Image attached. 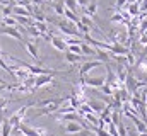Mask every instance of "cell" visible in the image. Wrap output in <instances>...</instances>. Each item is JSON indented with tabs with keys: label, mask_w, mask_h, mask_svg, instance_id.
I'll list each match as a JSON object with an SVG mask.
<instances>
[{
	"label": "cell",
	"mask_w": 147,
	"mask_h": 136,
	"mask_svg": "<svg viewBox=\"0 0 147 136\" xmlns=\"http://www.w3.org/2000/svg\"><path fill=\"white\" fill-rule=\"evenodd\" d=\"M63 102H67V97H57V99H51V102L48 104V105H45V107H41V109H38L36 116H48V114H53V112H57L60 107H62V104Z\"/></svg>",
	"instance_id": "obj_1"
},
{
	"label": "cell",
	"mask_w": 147,
	"mask_h": 136,
	"mask_svg": "<svg viewBox=\"0 0 147 136\" xmlns=\"http://www.w3.org/2000/svg\"><path fill=\"white\" fill-rule=\"evenodd\" d=\"M57 26H58V29L65 34V36H75V37H80L82 39V34L77 31L75 24L70 22V21H67V19L65 21H57Z\"/></svg>",
	"instance_id": "obj_2"
},
{
	"label": "cell",
	"mask_w": 147,
	"mask_h": 136,
	"mask_svg": "<svg viewBox=\"0 0 147 136\" xmlns=\"http://www.w3.org/2000/svg\"><path fill=\"white\" fill-rule=\"evenodd\" d=\"M24 43V48H26V51L33 56V60L38 63V67H41L43 65V60H41V56H39V49H38V44L34 43V41H22Z\"/></svg>",
	"instance_id": "obj_3"
},
{
	"label": "cell",
	"mask_w": 147,
	"mask_h": 136,
	"mask_svg": "<svg viewBox=\"0 0 147 136\" xmlns=\"http://www.w3.org/2000/svg\"><path fill=\"white\" fill-rule=\"evenodd\" d=\"M105 82H106L105 77H82L80 78L82 85H87V87H92V89H99L101 85H105Z\"/></svg>",
	"instance_id": "obj_4"
},
{
	"label": "cell",
	"mask_w": 147,
	"mask_h": 136,
	"mask_svg": "<svg viewBox=\"0 0 147 136\" xmlns=\"http://www.w3.org/2000/svg\"><path fill=\"white\" fill-rule=\"evenodd\" d=\"M103 63L101 61H98V60H92V61H84L82 65H80V68H79V77L82 78V77H87V73L91 71V70H94V68L101 67Z\"/></svg>",
	"instance_id": "obj_5"
},
{
	"label": "cell",
	"mask_w": 147,
	"mask_h": 136,
	"mask_svg": "<svg viewBox=\"0 0 147 136\" xmlns=\"http://www.w3.org/2000/svg\"><path fill=\"white\" fill-rule=\"evenodd\" d=\"M0 34H5V36H10V37H14V39H17V41H24V37H22V33L17 29V27H9V26H0Z\"/></svg>",
	"instance_id": "obj_6"
},
{
	"label": "cell",
	"mask_w": 147,
	"mask_h": 136,
	"mask_svg": "<svg viewBox=\"0 0 147 136\" xmlns=\"http://www.w3.org/2000/svg\"><path fill=\"white\" fill-rule=\"evenodd\" d=\"M48 83H53V75H38V77H34V90L48 85Z\"/></svg>",
	"instance_id": "obj_7"
},
{
	"label": "cell",
	"mask_w": 147,
	"mask_h": 136,
	"mask_svg": "<svg viewBox=\"0 0 147 136\" xmlns=\"http://www.w3.org/2000/svg\"><path fill=\"white\" fill-rule=\"evenodd\" d=\"M57 51H62V53H65L67 51V44L63 43V39L62 37H58V36H50V41H48Z\"/></svg>",
	"instance_id": "obj_8"
},
{
	"label": "cell",
	"mask_w": 147,
	"mask_h": 136,
	"mask_svg": "<svg viewBox=\"0 0 147 136\" xmlns=\"http://www.w3.org/2000/svg\"><path fill=\"white\" fill-rule=\"evenodd\" d=\"M82 12H84V15H87V17H91L92 15V19L96 17V14H98V3L94 2V0H91L84 9H82Z\"/></svg>",
	"instance_id": "obj_9"
},
{
	"label": "cell",
	"mask_w": 147,
	"mask_h": 136,
	"mask_svg": "<svg viewBox=\"0 0 147 136\" xmlns=\"http://www.w3.org/2000/svg\"><path fill=\"white\" fill-rule=\"evenodd\" d=\"M87 105L91 107V111L94 112V114H99L103 109H105V102L103 101H98V99H91V101H87Z\"/></svg>",
	"instance_id": "obj_10"
},
{
	"label": "cell",
	"mask_w": 147,
	"mask_h": 136,
	"mask_svg": "<svg viewBox=\"0 0 147 136\" xmlns=\"http://www.w3.org/2000/svg\"><path fill=\"white\" fill-rule=\"evenodd\" d=\"M63 55H65V61H67V63H70V65L79 63V61H84V60H86V56H82V55H75V53H70V51H65Z\"/></svg>",
	"instance_id": "obj_11"
},
{
	"label": "cell",
	"mask_w": 147,
	"mask_h": 136,
	"mask_svg": "<svg viewBox=\"0 0 147 136\" xmlns=\"http://www.w3.org/2000/svg\"><path fill=\"white\" fill-rule=\"evenodd\" d=\"M63 129H65V133H67V135H77V133H80L82 126H80L79 123H74V121H70V123H67V124L63 126Z\"/></svg>",
	"instance_id": "obj_12"
},
{
	"label": "cell",
	"mask_w": 147,
	"mask_h": 136,
	"mask_svg": "<svg viewBox=\"0 0 147 136\" xmlns=\"http://www.w3.org/2000/svg\"><path fill=\"white\" fill-rule=\"evenodd\" d=\"M80 55L82 56H96V48L89 46L87 43H80Z\"/></svg>",
	"instance_id": "obj_13"
},
{
	"label": "cell",
	"mask_w": 147,
	"mask_h": 136,
	"mask_svg": "<svg viewBox=\"0 0 147 136\" xmlns=\"http://www.w3.org/2000/svg\"><path fill=\"white\" fill-rule=\"evenodd\" d=\"M127 7H128V15L130 17H137L139 14H140V3L139 2H134V3H127Z\"/></svg>",
	"instance_id": "obj_14"
},
{
	"label": "cell",
	"mask_w": 147,
	"mask_h": 136,
	"mask_svg": "<svg viewBox=\"0 0 147 136\" xmlns=\"http://www.w3.org/2000/svg\"><path fill=\"white\" fill-rule=\"evenodd\" d=\"M96 56H98V61H101V63H108L111 55L108 53V51L101 49V48H96Z\"/></svg>",
	"instance_id": "obj_15"
},
{
	"label": "cell",
	"mask_w": 147,
	"mask_h": 136,
	"mask_svg": "<svg viewBox=\"0 0 147 136\" xmlns=\"http://www.w3.org/2000/svg\"><path fill=\"white\" fill-rule=\"evenodd\" d=\"M134 67L137 68V70H140L142 73H146L147 75V55L146 56H142V58H139L137 61H135V65Z\"/></svg>",
	"instance_id": "obj_16"
},
{
	"label": "cell",
	"mask_w": 147,
	"mask_h": 136,
	"mask_svg": "<svg viewBox=\"0 0 147 136\" xmlns=\"http://www.w3.org/2000/svg\"><path fill=\"white\" fill-rule=\"evenodd\" d=\"M113 24H125V17H123V14H121V10H115L113 12V15H111V19H110Z\"/></svg>",
	"instance_id": "obj_17"
},
{
	"label": "cell",
	"mask_w": 147,
	"mask_h": 136,
	"mask_svg": "<svg viewBox=\"0 0 147 136\" xmlns=\"http://www.w3.org/2000/svg\"><path fill=\"white\" fill-rule=\"evenodd\" d=\"M63 2V7L65 9H69V10H72L74 14H77L79 12V5H77V2L75 0H62Z\"/></svg>",
	"instance_id": "obj_18"
},
{
	"label": "cell",
	"mask_w": 147,
	"mask_h": 136,
	"mask_svg": "<svg viewBox=\"0 0 147 136\" xmlns=\"http://www.w3.org/2000/svg\"><path fill=\"white\" fill-rule=\"evenodd\" d=\"M63 17H65L67 21L74 22V24H75V22H79V15H77V14H74L72 10H69V9H65V10H63Z\"/></svg>",
	"instance_id": "obj_19"
},
{
	"label": "cell",
	"mask_w": 147,
	"mask_h": 136,
	"mask_svg": "<svg viewBox=\"0 0 147 136\" xmlns=\"http://www.w3.org/2000/svg\"><path fill=\"white\" fill-rule=\"evenodd\" d=\"M53 5V10H55V14L57 15H60V17H63V10H65V7H63V2H55V3H51Z\"/></svg>",
	"instance_id": "obj_20"
},
{
	"label": "cell",
	"mask_w": 147,
	"mask_h": 136,
	"mask_svg": "<svg viewBox=\"0 0 147 136\" xmlns=\"http://www.w3.org/2000/svg\"><path fill=\"white\" fill-rule=\"evenodd\" d=\"M2 26H9V27H17V22L12 15L9 17H2Z\"/></svg>",
	"instance_id": "obj_21"
},
{
	"label": "cell",
	"mask_w": 147,
	"mask_h": 136,
	"mask_svg": "<svg viewBox=\"0 0 147 136\" xmlns=\"http://www.w3.org/2000/svg\"><path fill=\"white\" fill-rule=\"evenodd\" d=\"M116 126V133H118V136H128L127 135V128H125V124L120 121L118 124H115Z\"/></svg>",
	"instance_id": "obj_22"
},
{
	"label": "cell",
	"mask_w": 147,
	"mask_h": 136,
	"mask_svg": "<svg viewBox=\"0 0 147 136\" xmlns=\"http://www.w3.org/2000/svg\"><path fill=\"white\" fill-rule=\"evenodd\" d=\"M127 3H128V0H116V2H115V9H113V10H121L123 7H127Z\"/></svg>",
	"instance_id": "obj_23"
},
{
	"label": "cell",
	"mask_w": 147,
	"mask_h": 136,
	"mask_svg": "<svg viewBox=\"0 0 147 136\" xmlns=\"http://www.w3.org/2000/svg\"><path fill=\"white\" fill-rule=\"evenodd\" d=\"M67 51L75 53V55H80V44H70V46H67Z\"/></svg>",
	"instance_id": "obj_24"
},
{
	"label": "cell",
	"mask_w": 147,
	"mask_h": 136,
	"mask_svg": "<svg viewBox=\"0 0 147 136\" xmlns=\"http://www.w3.org/2000/svg\"><path fill=\"white\" fill-rule=\"evenodd\" d=\"M99 90H101L103 94H106V95H113V89H111L110 85H106V83H105V85H101V87H99Z\"/></svg>",
	"instance_id": "obj_25"
},
{
	"label": "cell",
	"mask_w": 147,
	"mask_h": 136,
	"mask_svg": "<svg viewBox=\"0 0 147 136\" xmlns=\"http://www.w3.org/2000/svg\"><path fill=\"white\" fill-rule=\"evenodd\" d=\"M7 105H9V99H5V97L0 95V111H5Z\"/></svg>",
	"instance_id": "obj_26"
},
{
	"label": "cell",
	"mask_w": 147,
	"mask_h": 136,
	"mask_svg": "<svg viewBox=\"0 0 147 136\" xmlns=\"http://www.w3.org/2000/svg\"><path fill=\"white\" fill-rule=\"evenodd\" d=\"M79 136H94V133L91 129H80V133H77Z\"/></svg>",
	"instance_id": "obj_27"
},
{
	"label": "cell",
	"mask_w": 147,
	"mask_h": 136,
	"mask_svg": "<svg viewBox=\"0 0 147 136\" xmlns=\"http://www.w3.org/2000/svg\"><path fill=\"white\" fill-rule=\"evenodd\" d=\"M75 2H77V5H79V7H82V9H84V7H86L91 0H75Z\"/></svg>",
	"instance_id": "obj_28"
},
{
	"label": "cell",
	"mask_w": 147,
	"mask_h": 136,
	"mask_svg": "<svg viewBox=\"0 0 147 136\" xmlns=\"http://www.w3.org/2000/svg\"><path fill=\"white\" fill-rule=\"evenodd\" d=\"M29 2H31L33 5H45V2H46V0H29Z\"/></svg>",
	"instance_id": "obj_29"
},
{
	"label": "cell",
	"mask_w": 147,
	"mask_h": 136,
	"mask_svg": "<svg viewBox=\"0 0 147 136\" xmlns=\"http://www.w3.org/2000/svg\"><path fill=\"white\" fill-rule=\"evenodd\" d=\"M140 44H147V34H142L140 36Z\"/></svg>",
	"instance_id": "obj_30"
},
{
	"label": "cell",
	"mask_w": 147,
	"mask_h": 136,
	"mask_svg": "<svg viewBox=\"0 0 147 136\" xmlns=\"http://www.w3.org/2000/svg\"><path fill=\"white\" fill-rule=\"evenodd\" d=\"M9 89V83L5 82V83H0V92H3V90H7Z\"/></svg>",
	"instance_id": "obj_31"
},
{
	"label": "cell",
	"mask_w": 147,
	"mask_h": 136,
	"mask_svg": "<svg viewBox=\"0 0 147 136\" xmlns=\"http://www.w3.org/2000/svg\"><path fill=\"white\" fill-rule=\"evenodd\" d=\"M137 136H147V133H139Z\"/></svg>",
	"instance_id": "obj_32"
},
{
	"label": "cell",
	"mask_w": 147,
	"mask_h": 136,
	"mask_svg": "<svg viewBox=\"0 0 147 136\" xmlns=\"http://www.w3.org/2000/svg\"><path fill=\"white\" fill-rule=\"evenodd\" d=\"M134 2H139V0H128V3H134Z\"/></svg>",
	"instance_id": "obj_33"
},
{
	"label": "cell",
	"mask_w": 147,
	"mask_h": 136,
	"mask_svg": "<svg viewBox=\"0 0 147 136\" xmlns=\"http://www.w3.org/2000/svg\"><path fill=\"white\" fill-rule=\"evenodd\" d=\"M2 7H3V5H2V3H0V10H2Z\"/></svg>",
	"instance_id": "obj_34"
},
{
	"label": "cell",
	"mask_w": 147,
	"mask_h": 136,
	"mask_svg": "<svg viewBox=\"0 0 147 136\" xmlns=\"http://www.w3.org/2000/svg\"><path fill=\"white\" fill-rule=\"evenodd\" d=\"M0 55H2V48H0Z\"/></svg>",
	"instance_id": "obj_35"
}]
</instances>
